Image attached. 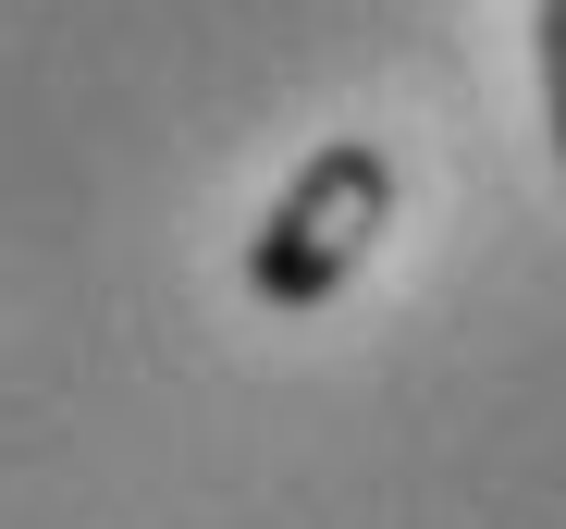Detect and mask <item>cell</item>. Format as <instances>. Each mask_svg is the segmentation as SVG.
<instances>
[{
  "instance_id": "obj_2",
  "label": "cell",
  "mask_w": 566,
  "mask_h": 529,
  "mask_svg": "<svg viewBox=\"0 0 566 529\" xmlns=\"http://www.w3.org/2000/svg\"><path fill=\"white\" fill-rule=\"evenodd\" d=\"M542 124L566 148V0H542Z\"/></svg>"
},
{
  "instance_id": "obj_1",
  "label": "cell",
  "mask_w": 566,
  "mask_h": 529,
  "mask_svg": "<svg viewBox=\"0 0 566 529\" xmlns=\"http://www.w3.org/2000/svg\"><path fill=\"white\" fill-rule=\"evenodd\" d=\"M395 222V160L369 148V136H333L296 160V186L271 198V222L247 234V296L259 308H321L357 284V258L382 246Z\"/></svg>"
}]
</instances>
